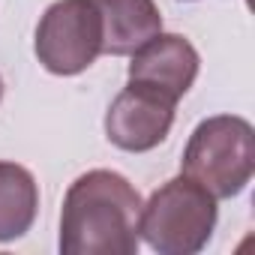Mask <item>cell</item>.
Listing matches in <instances>:
<instances>
[{
	"instance_id": "cell-2",
	"label": "cell",
	"mask_w": 255,
	"mask_h": 255,
	"mask_svg": "<svg viewBox=\"0 0 255 255\" xmlns=\"http://www.w3.org/2000/svg\"><path fill=\"white\" fill-rule=\"evenodd\" d=\"M183 174L216 201L234 198L255 174V129L237 114H216L195 126L180 162Z\"/></svg>"
},
{
	"instance_id": "cell-8",
	"label": "cell",
	"mask_w": 255,
	"mask_h": 255,
	"mask_svg": "<svg viewBox=\"0 0 255 255\" xmlns=\"http://www.w3.org/2000/svg\"><path fill=\"white\" fill-rule=\"evenodd\" d=\"M39 213V186L18 162H0V243L24 237Z\"/></svg>"
},
{
	"instance_id": "cell-3",
	"label": "cell",
	"mask_w": 255,
	"mask_h": 255,
	"mask_svg": "<svg viewBox=\"0 0 255 255\" xmlns=\"http://www.w3.org/2000/svg\"><path fill=\"white\" fill-rule=\"evenodd\" d=\"M216 228V198L192 177L162 183L138 213V237L159 255H195Z\"/></svg>"
},
{
	"instance_id": "cell-4",
	"label": "cell",
	"mask_w": 255,
	"mask_h": 255,
	"mask_svg": "<svg viewBox=\"0 0 255 255\" xmlns=\"http://www.w3.org/2000/svg\"><path fill=\"white\" fill-rule=\"evenodd\" d=\"M33 51L51 75H78L102 54L96 0H57L36 24Z\"/></svg>"
},
{
	"instance_id": "cell-1",
	"label": "cell",
	"mask_w": 255,
	"mask_h": 255,
	"mask_svg": "<svg viewBox=\"0 0 255 255\" xmlns=\"http://www.w3.org/2000/svg\"><path fill=\"white\" fill-rule=\"evenodd\" d=\"M138 189L117 171L81 174L60 210L63 255H135L138 252Z\"/></svg>"
},
{
	"instance_id": "cell-5",
	"label": "cell",
	"mask_w": 255,
	"mask_h": 255,
	"mask_svg": "<svg viewBox=\"0 0 255 255\" xmlns=\"http://www.w3.org/2000/svg\"><path fill=\"white\" fill-rule=\"evenodd\" d=\"M174 105L171 96L129 81L105 114V135L126 153H147L168 138Z\"/></svg>"
},
{
	"instance_id": "cell-7",
	"label": "cell",
	"mask_w": 255,
	"mask_h": 255,
	"mask_svg": "<svg viewBox=\"0 0 255 255\" xmlns=\"http://www.w3.org/2000/svg\"><path fill=\"white\" fill-rule=\"evenodd\" d=\"M102 18V54L123 57L162 33V15L153 0H96Z\"/></svg>"
},
{
	"instance_id": "cell-9",
	"label": "cell",
	"mask_w": 255,
	"mask_h": 255,
	"mask_svg": "<svg viewBox=\"0 0 255 255\" xmlns=\"http://www.w3.org/2000/svg\"><path fill=\"white\" fill-rule=\"evenodd\" d=\"M0 99H3V78H0Z\"/></svg>"
},
{
	"instance_id": "cell-6",
	"label": "cell",
	"mask_w": 255,
	"mask_h": 255,
	"mask_svg": "<svg viewBox=\"0 0 255 255\" xmlns=\"http://www.w3.org/2000/svg\"><path fill=\"white\" fill-rule=\"evenodd\" d=\"M198 51L195 45L180 33H156L141 48L132 51L129 63V81L159 90L171 96L174 102L189 93V87L198 78Z\"/></svg>"
}]
</instances>
